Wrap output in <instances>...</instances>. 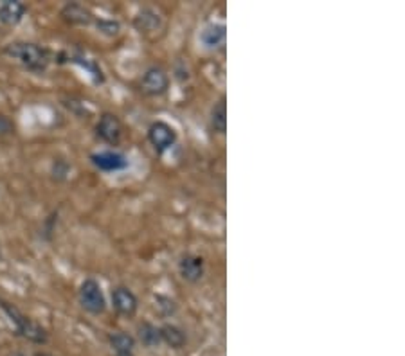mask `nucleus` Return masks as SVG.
I'll return each mask as SVG.
<instances>
[{
    "mask_svg": "<svg viewBox=\"0 0 405 356\" xmlns=\"http://www.w3.org/2000/svg\"><path fill=\"white\" fill-rule=\"evenodd\" d=\"M5 54L20 62L25 69L33 72H43L49 67L51 56L47 49L31 42H13L5 47Z\"/></svg>",
    "mask_w": 405,
    "mask_h": 356,
    "instance_id": "1",
    "label": "nucleus"
},
{
    "mask_svg": "<svg viewBox=\"0 0 405 356\" xmlns=\"http://www.w3.org/2000/svg\"><path fill=\"white\" fill-rule=\"evenodd\" d=\"M0 308L8 313V317H10L11 322L14 324V328H16L20 337L27 338L29 342L34 344L47 342V333H45V329L40 328L38 324L33 322L29 317H25L16 306H13V304L8 302V300H0Z\"/></svg>",
    "mask_w": 405,
    "mask_h": 356,
    "instance_id": "2",
    "label": "nucleus"
},
{
    "mask_svg": "<svg viewBox=\"0 0 405 356\" xmlns=\"http://www.w3.org/2000/svg\"><path fill=\"white\" fill-rule=\"evenodd\" d=\"M80 304L92 315L105 313L106 299L95 279H85L80 286Z\"/></svg>",
    "mask_w": 405,
    "mask_h": 356,
    "instance_id": "3",
    "label": "nucleus"
},
{
    "mask_svg": "<svg viewBox=\"0 0 405 356\" xmlns=\"http://www.w3.org/2000/svg\"><path fill=\"white\" fill-rule=\"evenodd\" d=\"M148 139L157 153H164L172 150L176 143V132L172 124L164 121H155L148 128Z\"/></svg>",
    "mask_w": 405,
    "mask_h": 356,
    "instance_id": "4",
    "label": "nucleus"
},
{
    "mask_svg": "<svg viewBox=\"0 0 405 356\" xmlns=\"http://www.w3.org/2000/svg\"><path fill=\"white\" fill-rule=\"evenodd\" d=\"M141 88H143L144 94L153 95V97L166 94L167 88H170L167 72L161 69V67H150L148 71L143 74V78H141Z\"/></svg>",
    "mask_w": 405,
    "mask_h": 356,
    "instance_id": "5",
    "label": "nucleus"
},
{
    "mask_svg": "<svg viewBox=\"0 0 405 356\" xmlns=\"http://www.w3.org/2000/svg\"><path fill=\"white\" fill-rule=\"evenodd\" d=\"M95 133H97V137L106 144H115L121 143V139H123V124H121L119 117L114 114H103L95 124Z\"/></svg>",
    "mask_w": 405,
    "mask_h": 356,
    "instance_id": "6",
    "label": "nucleus"
},
{
    "mask_svg": "<svg viewBox=\"0 0 405 356\" xmlns=\"http://www.w3.org/2000/svg\"><path fill=\"white\" fill-rule=\"evenodd\" d=\"M112 304L115 311L123 317H134L137 313L139 300L134 292L126 286H115L112 290Z\"/></svg>",
    "mask_w": 405,
    "mask_h": 356,
    "instance_id": "7",
    "label": "nucleus"
},
{
    "mask_svg": "<svg viewBox=\"0 0 405 356\" xmlns=\"http://www.w3.org/2000/svg\"><path fill=\"white\" fill-rule=\"evenodd\" d=\"M92 164H94L97 169L105 173H114V171H123L128 167V158L124 157L123 153L117 152H100L94 153L91 157Z\"/></svg>",
    "mask_w": 405,
    "mask_h": 356,
    "instance_id": "8",
    "label": "nucleus"
},
{
    "mask_svg": "<svg viewBox=\"0 0 405 356\" xmlns=\"http://www.w3.org/2000/svg\"><path fill=\"white\" fill-rule=\"evenodd\" d=\"M178 272H181L182 279L187 283H198L205 274L204 259L196 254H186L178 261Z\"/></svg>",
    "mask_w": 405,
    "mask_h": 356,
    "instance_id": "9",
    "label": "nucleus"
},
{
    "mask_svg": "<svg viewBox=\"0 0 405 356\" xmlns=\"http://www.w3.org/2000/svg\"><path fill=\"white\" fill-rule=\"evenodd\" d=\"M27 13V5L19 0H4L0 2V22L4 25H16Z\"/></svg>",
    "mask_w": 405,
    "mask_h": 356,
    "instance_id": "10",
    "label": "nucleus"
},
{
    "mask_svg": "<svg viewBox=\"0 0 405 356\" xmlns=\"http://www.w3.org/2000/svg\"><path fill=\"white\" fill-rule=\"evenodd\" d=\"M227 38V29L224 24H209L202 29L200 42L207 49H218L225 43Z\"/></svg>",
    "mask_w": 405,
    "mask_h": 356,
    "instance_id": "11",
    "label": "nucleus"
},
{
    "mask_svg": "<svg viewBox=\"0 0 405 356\" xmlns=\"http://www.w3.org/2000/svg\"><path fill=\"white\" fill-rule=\"evenodd\" d=\"M62 16L65 22L74 25H89L94 22V14L81 4H67L62 10Z\"/></svg>",
    "mask_w": 405,
    "mask_h": 356,
    "instance_id": "12",
    "label": "nucleus"
},
{
    "mask_svg": "<svg viewBox=\"0 0 405 356\" xmlns=\"http://www.w3.org/2000/svg\"><path fill=\"white\" fill-rule=\"evenodd\" d=\"M159 331H161V340L166 342L167 346L175 347V349H181V347L186 346V333L182 331L181 328L173 326V324H164L162 328H159Z\"/></svg>",
    "mask_w": 405,
    "mask_h": 356,
    "instance_id": "13",
    "label": "nucleus"
},
{
    "mask_svg": "<svg viewBox=\"0 0 405 356\" xmlns=\"http://www.w3.org/2000/svg\"><path fill=\"white\" fill-rule=\"evenodd\" d=\"M211 126L216 133L224 135L227 132V105H225V97L218 101L211 112Z\"/></svg>",
    "mask_w": 405,
    "mask_h": 356,
    "instance_id": "14",
    "label": "nucleus"
},
{
    "mask_svg": "<svg viewBox=\"0 0 405 356\" xmlns=\"http://www.w3.org/2000/svg\"><path fill=\"white\" fill-rule=\"evenodd\" d=\"M139 340L144 344L146 347H155L162 342L161 340V331H159L157 326H153L150 322H143L139 326Z\"/></svg>",
    "mask_w": 405,
    "mask_h": 356,
    "instance_id": "15",
    "label": "nucleus"
},
{
    "mask_svg": "<svg viewBox=\"0 0 405 356\" xmlns=\"http://www.w3.org/2000/svg\"><path fill=\"white\" fill-rule=\"evenodd\" d=\"M110 344L114 347L115 355H123V353H134L135 340L130 337L128 333H115L110 337Z\"/></svg>",
    "mask_w": 405,
    "mask_h": 356,
    "instance_id": "16",
    "label": "nucleus"
},
{
    "mask_svg": "<svg viewBox=\"0 0 405 356\" xmlns=\"http://www.w3.org/2000/svg\"><path fill=\"white\" fill-rule=\"evenodd\" d=\"M135 25L141 33L143 31H153L155 27H159V14L150 10H144L135 20Z\"/></svg>",
    "mask_w": 405,
    "mask_h": 356,
    "instance_id": "17",
    "label": "nucleus"
},
{
    "mask_svg": "<svg viewBox=\"0 0 405 356\" xmlns=\"http://www.w3.org/2000/svg\"><path fill=\"white\" fill-rule=\"evenodd\" d=\"M95 25H97V29H100L103 34H106V36H115L121 29L119 22H114V20H97Z\"/></svg>",
    "mask_w": 405,
    "mask_h": 356,
    "instance_id": "18",
    "label": "nucleus"
},
{
    "mask_svg": "<svg viewBox=\"0 0 405 356\" xmlns=\"http://www.w3.org/2000/svg\"><path fill=\"white\" fill-rule=\"evenodd\" d=\"M157 306L162 311V315H173L176 311L175 300H172L170 297H157Z\"/></svg>",
    "mask_w": 405,
    "mask_h": 356,
    "instance_id": "19",
    "label": "nucleus"
},
{
    "mask_svg": "<svg viewBox=\"0 0 405 356\" xmlns=\"http://www.w3.org/2000/svg\"><path fill=\"white\" fill-rule=\"evenodd\" d=\"M14 132V124L8 115L0 114V135H10Z\"/></svg>",
    "mask_w": 405,
    "mask_h": 356,
    "instance_id": "20",
    "label": "nucleus"
},
{
    "mask_svg": "<svg viewBox=\"0 0 405 356\" xmlns=\"http://www.w3.org/2000/svg\"><path fill=\"white\" fill-rule=\"evenodd\" d=\"M11 356H25V355H22V353H14V355H11Z\"/></svg>",
    "mask_w": 405,
    "mask_h": 356,
    "instance_id": "21",
    "label": "nucleus"
},
{
    "mask_svg": "<svg viewBox=\"0 0 405 356\" xmlns=\"http://www.w3.org/2000/svg\"><path fill=\"white\" fill-rule=\"evenodd\" d=\"M36 356H47V355H42V353H38V355H36Z\"/></svg>",
    "mask_w": 405,
    "mask_h": 356,
    "instance_id": "22",
    "label": "nucleus"
}]
</instances>
